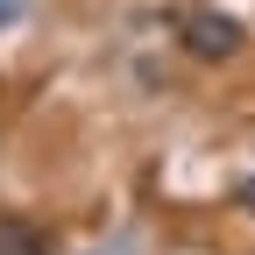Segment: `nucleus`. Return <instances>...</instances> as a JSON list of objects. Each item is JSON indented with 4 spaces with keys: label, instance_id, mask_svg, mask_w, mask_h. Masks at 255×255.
<instances>
[{
    "label": "nucleus",
    "instance_id": "2",
    "mask_svg": "<svg viewBox=\"0 0 255 255\" xmlns=\"http://www.w3.org/2000/svg\"><path fill=\"white\" fill-rule=\"evenodd\" d=\"M0 255H50V241H43V227H36V220L0 213Z\"/></svg>",
    "mask_w": 255,
    "mask_h": 255
},
{
    "label": "nucleus",
    "instance_id": "3",
    "mask_svg": "<svg viewBox=\"0 0 255 255\" xmlns=\"http://www.w3.org/2000/svg\"><path fill=\"white\" fill-rule=\"evenodd\" d=\"M234 199H241V206L255 213V177H241V184H234Z\"/></svg>",
    "mask_w": 255,
    "mask_h": 255
},
{
    "label": "nucleus",
    "instance_id": "4",
    "mask_svg": "<svg viewBox=\"0 0 255 255\" xmlns=\"http://www.w3.org/2000/svg\"><path fill=\"white\" fill-rule=\"evenodd\" d=\"M0 21H14V0H0Z\"/></svg>",
    "mask_w": 255,
    "mask_h": 255
},
{
    "label": "nucleus",
    "instance_id": "1",
    "mask_svg": "<svg viewBox=\"0 0 255 255\" xmlns=\"http://www.w3.org/2000/svg\"><path fill=\"white\" fill-rule=\"evenodd\" d=\"M177 28H184V50L191 57H234L241 50V21L234 14H220V7H191V14H177Z\"/></svg>",
    "mask_w": 255,
    "mask_h": 255
}]
</instances>
